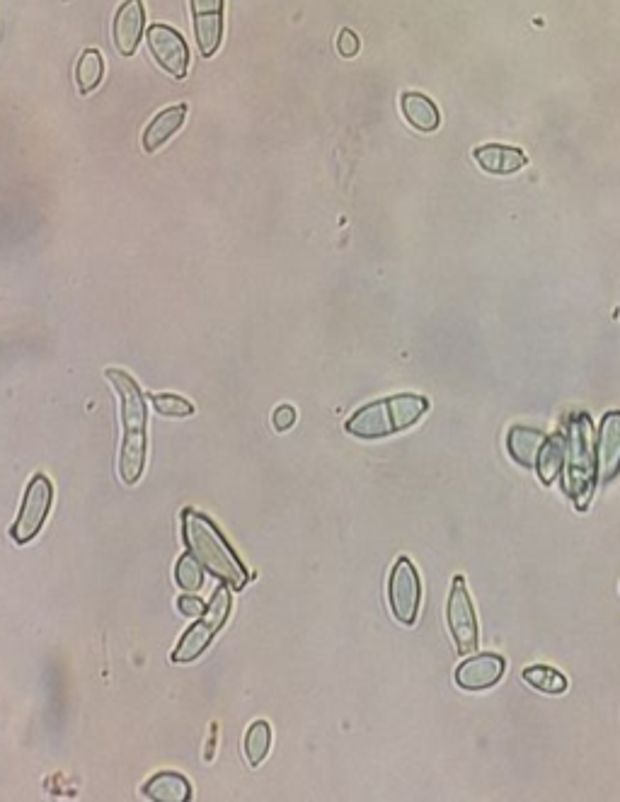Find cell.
<instances>
[{
  "mask_svg": "<svg viewBox=\"0 0 620 802\" xmlns=\"http://www.w3.org/2000/svg\"><path fill=\"white\" fill-rule=\"evenodd\" d=\"M107 381L119 395V417H122V449H119V478L124 485H136L146 471L148 454V410L146 395L136 378L124 369H107Z\"/></svg>",
  "mask_w": 620,
  "mask_h": 802,
  "instance_id": "1",
  "label": "cell"
},
{
  "mask_svg": "<svg viewBox=\"0 0 620 802\" xmlns=\"http://www.w3.org/2000/svg\"><path fill=\"white\" fill-rule=\"evenodd\" d=\"M182 536H185L187 551L204 565V570H209L235 592H243L248 587L250 572L245 570V565L240 563L238 555L209 517L194 512V509H185L182 512Z\"/></svg>",
  "mask_w": 620,
  "mask_h": 802,
  "instance_id": "2",
  "label": "cell"
},
{
  "mask_svg": "<svg viewBox=\"0 0 620 802\" xmlns=\"http://www.w3.org/2000/svg\"><path fill=\"white\" fill-rule=\"evenodd\" d=\"M427 410L429 400L422 398V395H390V398L376 400V403L364 405V408L354 412L344 429L357 439H383L417 425Z\"/></svg>",
  "mask_w": 620,
  "mask_h": 802,
  "instance_id": "3",
  "label": "cell"
},
{
  "mask_svg": "<svg viewBox=\"0 0 620 802\" xmlns=\"http://www.w3.org/2000/svg\"><path fill=\"white\" fill-rule=\"evenodd\" d=\"M562 485L574 507L587 509L596 488V449L591 444V422L587 415H574L567 432V456Z\"/></svg>",
  "mask_w": 620,
  "mask_h": 802,
  "instance_id": "4",
  "label": "cell"
},
{
  "mask_svg": "<svg viewBox=\"0 0 620 802\" xmlns=\"http://www.w3.org/2000/svg\"><path fill=\"white\" fill-rule=\"evenodd\" d=\"M231 609H233L231 589H228V584L221 582V587L216 589L214 597H211L209 604H206L204 614L199 616V621H194L180 638L175 652H172V662L189 664L199 660V657L204 655L206 647L211 645V640L216 638L218 630L226 626L228 616H231Z\"/></svg>",
  "mask_w": 620,
  "mask_h": 802,
  "instance_id": "5",
  "label": "cell"
},
{
  "mask_svg": "<svg viewBox=\"0 0 620 802\" xmlns=\"http://www.w3.org/2000/svg\"><path fill=\"white\" fill-rule=\"evenodd\" d=\"M51 502H54V485H51L47 475L37 473L30 480V485H27L20 514H17V521L13 524V529H10V536H13L17 546H25V543L37 538L42 526L47 524Z\"/></svg>",
  "mask_w": 620,
  "mask_h": 802,
  "instance_id": "6",
  "label": "cell"
},
{
  "mask_svg": "<svg viewBox=\"0 0 620 802\" xmlns=\"http://www.w3.org/2000/svg\"><path fill=\"white\" fill-rule=\"evenodd\" d=\"M388 601L395 621L403 626H415L419 604H422V582H419L417 567L410 558L395 560L388 580Z\"/></svg>",
  "mask_w": 620,
  "mask_h": 802,
  "instance_id": "7",
  "label": "cell"
},
{
  "mask_svg": "<svg viewBox=\"0 0 620 802\" xmlns=\"http://www.w3.org/2000/svg\"><path fill=\"white\" fill-rule=\"evenodd\" d=\"M446 623H449L458 655H470L480 643V633L473 601H470L468 587H465V580L461 575L453 577L449 601H446Z\"/></svg>",
  "mask_w": 620,
  "mask_h": 802,
  "instance_id": "8",
  "label": "cell"
},
{
  "mask_svg": "<svg viewBox=\"0 0 620 802\" xmlns=\"http://www.w3.org/2000/svg\"><path fill=\"white\" fill-rule=\"evenodd\" d=\"M146 44L153 61L172 78L185 80L189 71V47L180 32L170 25H151L146 30Z\"/></svg>",
  "mask_w": 620,
  "mask_h": 802,
  "instance_id": "9",
  "label": "cell"
},
{
  "mask_svg": "<svg viewBox=\"0 0 620 802\" xmlns=\"http://www.w3.org/2000/svg\"><path fill=\"white\" fill-rule=\"evenodd\" d=\"M197 47L204 59H211L223 42V0H189Z\"/></svg>",
  "mask_w": 620,
  "mask_h": 802,
  "instance_id": "10",
  "label": "cell"
},
{
  "mask_svg": "<svg viewBox=\"0 0 620 802\" xmlns=\"http://www.w3.org/2000/svg\"><path fill=\"white\" fill-rule=\"evenodd\" d=\"M146 32V3L143 0H124L114 15L112 39L122 56H134Z\"/></svg>",
  "mask_w": 620,
  "mask_h": 802,
  "instance_id": "11",
  "label": "cell"
},
{
  "mask_svg": "<svg viewBox=\"0 0 620 802\" xmlns=\"http://www.w3.org/2000/svg\"><path fill=\"white\" fill-rule=\"evenodd\" d=\"M620 473V412L604 415L596 439V483L606 485Z\"/></svg>",
  "mask_w": 620,
  "mask_h": 802,
  "instance_id": "12",
  "label": "cell"
},
{
  "mask_svg": "<svg viewBox=\"0 0 620 802\" xmlns=\"http://www.w3.org/2000/svg\"><path fill=\"white\" fill-rule=\"evenodd\" d=\"M504 672H507V662L499 655L485 652V655L470 657L456 669V684L463 691H485L495 686Z\"/></svg>",
  "mask_w": 620,
  "mask_h": 802,
  "instance_id": "13",
  "label": "cell"
},
{
  "mask_svg": "<svg viewBox=\"0 0 620 802\" xmlns=\"http://www.w3.org/2000/svg\"><path fill=\"white\" fill-rule=\"evenodd\" d=\"M187 114H189L187 102H182V105L165 107V110H160L158 114H155V117L151 119V124H148L141 134L143 151H146L148 156L158 153L160 148H163L165 143H168L172 136H175L177 131L185 126Z\"/></svg>",
  "mask_w": 620,
  "mask_h": 802,
  "instance_id": "14",
  "label": "cell"
},
{
  "mask_svg": "<svg viewBox=\"0 0 620 802\" xmlns=\"http://www.w3.org/2000/svg\"><path fill=\"white\" fill-rule=\"evenodd\" d=\"M475 163L480 165L485 173L492 175H512L519 173L521 168L528 165V156L521 148L502 146V143H487V146H478L473 151Z\"/></svg>",
  "mask_w": 620,
  "mask_h": 802,
  "instance_id": "15",
  "label": "cell"
},
{
  "mask_svg": "<svg viewBox=\"0 0 620 802\" xmlns=\"http://www.w3.org/2000/svg\"><path fill=\"white\" fill-rule=\"evenodd\" d=\"M545 439L548 437L541 429L512 427L507 434V449L516 463H521L524 468H533L538 463V456H541Z\"/></svg>",
  "mask_w": 620,
  "mask_h": 802,
  "instance_id": "16",
  "label": "cell"
},
{
  "mask_svg": "<svg viewBox=\"0 0 620 802\" xmlns=\"http://www.w3.org/2000/svg\"><path fill=\"white\" fill-rule=\"evenodd\" d=\"M143 795L155 802H187L192 798V786L182 773L160 771L143 786Z\"/></svg>",
  "mask_w": 620,
  "mask_h": 802,
  "instance_id": "17",
  "label": "cell"
},
{
  "mask_svg": "<svg viewBox=\"0 0 620 802\" xmlns=\"http://www.w3.org/2000/svg\"><path fill=\"white\" fill-rule=\"evenodd\" d=\"M400 107H403V114H405L407 124L415 126L417 131H424V134H429V131L439 129V124H441L439 110H436V105L432 100H429L427 95H422V93H403V97H400Z\"/></svg>",
  "mask_w": 620,
  "mask_h": 802,
  "instance_id": "18",
  "label": "cell"
},
{
  "mask_svg": "<svg viewBox=\"0 0 620 802\" xmlns=\"http://www.w3.org/2000/svg\"><path fill=\"white\" fill-rule=\"evenodd\" d=\"M565 456H567V434H553L545 439V446L538 456V475H541L543 485H553L565 471Z\"/></svg>",
  "mask_w": 620,
  "mask_h": 802,
  "instance_id": "19",
  "label": "cell"
},
{
  "mask_svg": "<svg viewBox=\"0 0 620 802\" xmlns=\"http://www.w3.org/2000/svg\"><path fill=\"white\" fill-rule=\"evenodd\" d=\"M102 78H105V59H102V54L97 49H85L76 66L78 90L83 95L93 93V90L100 88Z\"/></svg>",
  "mask_w": 620,
  "mask_h": 802,
  "instance_id": "20",
  "label": "cell"
},
{
  "mask_svg": "<svg viewBox=\"0 0 620 802\" xmlns=\"http://www.w3.org/2000/svg\"><path fill=\"white\" fill-rule=\"evenodd\" d=\"M269 747H272V727L264 720H257L245 735V756H248L250 766H260L267 759Z\"/></svg>",
  "mask_w": 620,
  "mask_h": 802,
  "instance_id": "21",
  "label": "cell"
},
{
  "mask_svg": "<svg viewBox=\"0 0 620 802\" xmlns=\"http://www.w3.org/2000/svg\"><path fill=\"white\" fill-rule=\"evenodd\" d=\"M524 681L533 689L543 691V693H565L567 691V679L565 674L555 672L550 667H528L524 672Z\"/></svg>",
  "mask_w": 620,
  "mask_h": 802,
  "instance_id": "22",
  "label": "cell"
},
{
  "mask_svg": "<svg viewBox=\"0 0 620 802\" xmlns=\"http://www.w3.org/2000/svg\"><path fill=\"white\" fill-rule=\"evenodd\" d=\"M175 580L185 592H199V589L204 587V565L187 551L180 560H177Z\"/></svg>",
  "mask_w": 620,
  "mask_h": 802,
  "instance_id": "23",
  "label": "cell"
},
{
  "mask_svg": "<svg viewBox=\"0 0 620 802\" xmlns=\"http://www.w3.org/2000/svg\"><path fill=\"white\" fill-rule=\"evenodd\" d=\"M153 408L158 415H165V417H192L197 408H194L192 403H189L187 398H182V395H175V393H155L151 398Z\"/></svg>",
  "mask_w": 620,
  "mask_h": 802,
  "instance_id": "24",
  "label": "cell"
},
{
  "mask_svg": "<svg viewBox=\"0 0 620 802\" xmlns=\"http://www.w3.org/2000/svg\"><path fill=\"white\" fill-rule=\"evenodd\" d=\"M359 49L361 42L357 32H352L349 27L340 30V34H337V51H340V56H344V59H354V56L359 54Z\"/></svg>",
  "mask_w": 620,
  "mask_h": 802,
  "instance_id": "25",
  "label": "cell"
},
{
  "mask_svg": "<svg viewBox=\"0 0 620 802\" xmlns=\"http://www.w3.org/2000/svg\"><path fill=\"white\" fill-rule=\"evenodd\" d=\"M296 417L298 415H296L294 405H289V403L279 405V408L274 410V415H272L274 429H277V432H289V429L296 425Z\"/></svg>",
  "mask_w": 620,
  "mask_h": 802,
  "instance_id": "26",
  "label": "cell"
},
{
  "mask_svg": "<svg viewBox=\"0 0 620 802\" xmlns=\"http://www.w3.org/2000/svg\"><path fill=\"white\" fill-rule=\"evenodd\" d=\"M177 609H180L182 616H189V618H199L204 614V601L197 599V597H180L177 601Z\"/></svg>",
  "mask_w": 620,
  "mask_h": 802,
  "instance_id": "27",
  "label": "cell"
}]
</instances>
